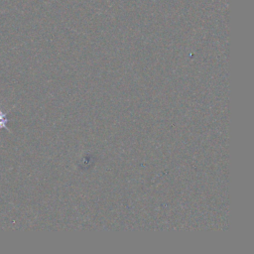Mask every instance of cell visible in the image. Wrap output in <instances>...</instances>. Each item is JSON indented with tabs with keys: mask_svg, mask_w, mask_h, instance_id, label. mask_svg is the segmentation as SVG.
<instances>
[{
	"mask_svg": "<svg viewBox=\"0 0 254 254\" xmlns=\"http://www.w3.org/2000/svg\"><path fill=\"white\" fill-rule=\"evenodd\" d=\"M7 114H8V111L7 112H4L0 109V129H7L8 130V127H7V122H8V119H7Z\"/></svg>",
	"mask_w": 254,
	"mask_h": 254,
	"instance_id": "cell-1",
	"label": "cell"
}]
</instances>
